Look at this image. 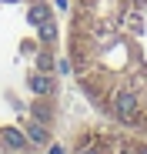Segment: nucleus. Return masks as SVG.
<instances>
[{"instance_id": "obj_1", "label": "nucleus", "mask_w": 147, "mask_h": 154, "mask_svg": "<svg viewBox=\"0 0 147 154\" xmlns=\"http://www.w3.org/2000/svg\"><path fill=\"white\" fill-rule=\"evenodd\" d=\"M0 141H4L7 147H14V151H23V147H27L23 134H20V131H14V127H0Z\"/></svg>"}, {"instance_id": "obj_2", "label": "nucleus", "mask_w": 147, "mask_h": 154, "mask_svg": "<svg viewBox=\"0 0 147 154\" xmlns=\"http://www.w3.org/2000/svg\"><path fill=\"white\" fill-rule=\"evenodd\" d=\"M30 87H34L37 94H47V91H50V81H47V77H40V74H34V77H30Z\"/></svg>"}]
</instances>
